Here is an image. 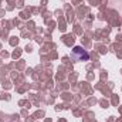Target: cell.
Masks as SVG:
<instances>
[{"mask_svg": "<svg viewBox=\"0 0 122 122\" xmlns=\"http://www.w3.org/2000/svg\"><path fill=\"white\" fill-rule=\"evenodd\" d=\"M71 58L74 61H88L90 60V54L80 46L74 47L71 51Z\"/></svg>", "mask_w": 122, "mask_h": 122, "instance_id": "1", "label": "cell"}]
</instances>
